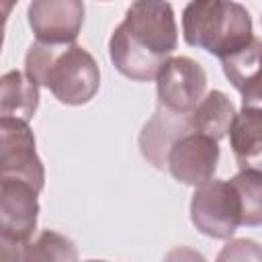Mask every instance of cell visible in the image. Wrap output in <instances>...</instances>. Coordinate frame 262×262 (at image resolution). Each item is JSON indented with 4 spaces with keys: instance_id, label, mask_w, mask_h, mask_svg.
Masks as SVG:
<instances>
[{
    "instance_id": "1",
    "label": "cell",
    "mask_w": 262,
    "mask_h": 262,
    "mask_svg": "<svg viewBox=\"0 0 262 262\" xmlns=\"http://www.w3.org/2000/svg\"><path fill=\"white\" fill-rule=\"evenodd\" d=\"M178 47V27L168 2H133L108 39L113 66L129 80L149 82Z\"/></svg>"
},
{
    "instance_id": "2",
    "label": "cell",
    "mask_w": 262,
    "mask_h": 262,
    "mask_svg": "<svg viewBox=\"0 0 262 262\" xmlns=\"http://www.w3.org/2000/svg\"><path fill=\"white\" fill-rule=\"evenodd\" d=\"M25 74L70 106L90 102L100 86L94 57L76 43L43 45L35 41L25 55Z\"/></svg>"
},
{
    "instance_id": "3",
    "label": "cell",
    "mask_w": 262,
    "mask_h": 262,
    "mask_svg": "<svg viewBox=\"0 0 262 262\" xmlns=\"http://www.w3.org/2000/svg\"><path fill=\"white\" fill-rule=\"evenodd\" d=\"M182 35L190 47L225 59L254 39L252 16L237 2L194 0L184 6Z\"/></svg>"
},
{
    "instance_id": "4",
    "label": "cell",
    "mask_w": 262,
    "mask_h": 262,
    "mask_svg": "<svg viewBox=\"0 0 262 262\" xmlns=\"http://www.w3.org/2000/svg\"><path fill=\"white\" fill-rule=\"evenodd\" d=\"M192 225L213 239H229L242 225V203L229 180H209L190 199Z\"/></svg>"
},
{
    "instance_id": "5",
    "label": "cell",
    "mask_w": 262,
    "mask_h": 262,
    "mask_svg": "<svg viewBox=\"0 0 262 262\" xmlns=\"http://www.w3.org/2000/svg\"><path fill=\"white\" fill-rule=\"evenodd\" d=\"M205 90L207 74L203 66L186 55L170 57L156 78L158 104L178 115H190L205 98Z\"/></svg>"
},
{
    "instance_id": "6",
    "label": "cell",
    "mask_w": 262,
    "mask_h": 262,
    "mask_svg": "<svg viewBox=\"0 0 262 262\" xmlns=\"http://www.w3.org/2000/svg\"><path fill=\"white\" fill-rule=\"evenodd\" d=\"M0 166L2 178L31 184L37 192L45 186V168L35 149V135L29 123L0 117Z\"/></svg>"
},
{
    "instance_id": "7",
    "label": "cell",
    "mask_w": 262,
    "mask_h": 262,
    "mask_svg": "<svg viewBox=\"0 0 262 262\" xmlns=\"http://www.w3.org/2000/svg\"><path fill=\"white\" fill-rule=\"evenodd\" d=\"M37 43L74 45L84 25V4L78 0H35L27 8Z\"/></svg>"
},
{
    "instance_id": "8",
    "label": "cell",
    "mask_w": 262,
    "mask_h": 262,
    "mask_svg": "<svg viewBox=\"0 0 262 262\" xmlns=\"http://www.w3.org/2000/svg\"><path fill=\"white\" fill-rule=\"evenodd\" d=\"M37 190L20 180L2 178L0 184V237L31 242L37 229L39 201Z\"/></svg>"
},
{
    "instance_id": "9",
    "label": "cell",
    "mask_w": 262,
    "mask_h": 262,
    "mask_svg": "<svg viewBox=\"0 0 262 262\" xmlns=\"http://www.w3.org/2000/svg\"><path fill=\"white\" fill-rule=\"evenodd\" d=\"M219 162V141L196 131L184 135L168 156V170L174 180L201 186L213 180Z\"/></svg>"
},
{
    "instance_id": "10",
    "label": "cell",
    "mask_w": 262,
    "mask_h": 262,
    "mask_svg": "<svg viewBox=\"0 0 262 262\" xmlns=\"http://www.w3.org/2000/svg\"><path fill=\"white\" fill-rule=\"evenodd\" d=\"M192 131L190 115H178L158 104L139 133V151L154 168L166 170L172 147Z\"/></svg>"
},
{
    "instance_id": "11",
    "label": "cell",
    "mask_w": 262,
    "mask_h": 262,
    "mask_svg": "<svg viewBox=\"0 0 262 262\" xmlns=\"http://www.w3.org/2000/svg\"><path fill=\"white\" fill-rule=\"evenodd\" d=\"M221 68L242 94V106L262 111V41L254 37L246 47L221 59Z\"/></svg>"
},
{
    "instance_id": "12",
    "label": "cell",
    "mask_w": 262,
    "mask_h": 262,
    "mask_svg": "<svg viewBox=\"0 0 262 262\" xmlns=\"http://www.w3.org/2000/svg\"><path fill=\"white\" fill-rule=\"evenodd\" d=\"M2 262H78L74 242L57 231L45 229L35 242H12L0 237Z\"/></svg>"
},
{
    "instance_id": "13",
    "label": "cell",
    "mask_w": 262,
    "mask_h": 262,
    "mask_svg": "<svg viewBox=\"0 0 262 262\" xmlns=\"http://www.w3.org/2000/svg\"><path fill=\"white\" fill-rule=\"evenodd\" d=\"M229 143L239 170L262 172V111L260 108H242V113H237L229 131Z\"/></svg>"
},
{
    "instance_id": "14",
    "label": "cell",
    "mask_w": 262,
    "mask_h": 262,
    "mask_svg": "<svg viewBox=\"0 0 262 262\" xmlns=\"http://www.w3.org/2000/svg\"><path fill=\"white\" fill-rule=\"evenodd\" d=\"M39 106V84L25 72L10 70L0 80V115L29 123Z\"/></svg>"
},
{
    "instance_id": "15",
    "label": "cell",
    "mask_w": 262,
    "mask_h": 262,
    "mask_svg": "<svg viewBox=\"0 0 262 262\" xmlns=\"http://www.w3.org/2000/svg\"><path fill=\"white\" fill-rule=\"evenodd\" d=\"M235 117H237V111H235L233 102L221 90L207 92L205 98L201 100V104L190 113L194 131L201 135H207L215 141L223 139L231 131Z\"/></svg>"
},
{
    "instance_id": "16",
    "label": "cell",
    "mask_w": 262,
    "mask_h": 262,
    "mask_svg": "<svg viewBox=\"0 0 262 262\" xmlns=\"http://www.w3.org/2000/svg\"><path fill=\"white\" fill-rule=\"evenodd\" d=\"M229 182L242 203V225H262V172L239 170Z\"/></svg>"
},
{
    "instance_id": "17",
    "label": "cell",
    "mask_w": 262,
    "mask_h": 262,
    "mask_svg": "<svg viewBox=\"0 0 262 262\" xmlns=\"http://www.w3.org/2000/svg\"><path fill=\"white\" fill-rule=\"evenodd\" d=\"M215 262H262V246L248 237L229 239Z\"/></svg>"
},
{
    "instance_id": "18",
    "label": "cell",
    "mask_w": 262,
    "mask_h": 262,
    "mask_svg": "<svg viewBox=\"0 0 262 262\" xmlns=\"http://www.w3.org/2000/svg\"><path fill=\"white\" fill-rule=\"evenodd\" d=\"M164 262H207V258L194 250V248H188V246H178V248H172Z\"/></svg>"
},
{
    "instance_id": "19",
    "label": "cell",
    "mask_w": 262,
    "mask_h": 262,
    "mask_svg": "<svg viewBox=\"0 0 262 262\" xmlns=\"http://www.w3.org/2000/svg\"><path fill=\"white\" fill-rule=\"evenodd\" d=\"M86 262H104V260H86Z\"/></svg>"
}]
</instances>
